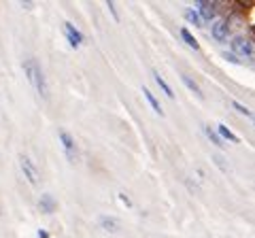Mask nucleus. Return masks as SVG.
<instances>
[{"label": "nucleus", "instance_id": "nucleus-2", "mask_svg": "<svg viewBox=\"0 0 255 238\" xmlns=\"http://www.w3.org/2000/svg\"><path fill=\"white\" fill-rule=\"evenodd\" d=\"M19 168H21L23 177H26V181H28L30 185H34V187L41 185V172H38L36 164L32 162V157H30V155H26V153H21V155H19Z\"/></svg>", "mask_w": 255, "mask_h": 238}, {"label": "nucleus", "instance_id": "nucleus-15", "mask_svg": "<svg viewBox=\"0 0 255 238\" xmlns=\"http://www.w3.org/2000/svg\"><path fill=\"white\" fill-rule=\"evenodd\" d=\"M204 132H206V136H209V140L213 142V145H217L219 149H223V147H226V142H223V140L219 138V134L215 132V130L211 128V125H204Z\"/></svg>", "mask_w": 255, "mask_h": 238}, {"label": "nucleus", "instance_id": "nucleus-9", "mask_svg": "<svg viewBox=\"0 0 255 238\" xmlns=\"http://www.w3.org/2000/svg\"><path fill=\"white\" fill-rule=\"evenodd\" d=\"M38 209H41V213H45V215H51V213L58 211V202H55V198L51 194H43L38 198Z\"/></svg>", "mask_w": 255, "mask_h": 238}, {"label": "nucleus", "instance_id": "nucleus-6", "mask_svg": "<svg viewBox=\"0 0 255 238\" xmlns=\"http://www.w3.org/2000/svg\"><path fill=\"white\" fill-rule=\"evenodd\" d=\"M196 11L202 17V23L204 21H213L215 15H217V4L209 2V0H200V2H196Z\"/></svg>", "mask_w": 255, "mask_h": 238}, {"label": "nucleus", "instance_id": "nucleus-21", "mask_svg": "<svg viewBox=\"0 0 255 238\" xmlns=\"http://www.w3.org/2000/svg\"><path fill=\"white\" fill-rule=\"evenodd\" d=\"M119 200H122V202L128 206V209H130V206H132V200H130V198H128L126 194H119Z\"/></svg>", "mask_w": 255, "mask_h": 238}, {"label": "nucleus", "instance_id": "nucleus-22", "mask_svg": "<svg viewBox=\"0 0 255 238\" xmlns=\"http://www.w3.org/2000/svg\"><path fill=\"white\" fill-rule=\"evenodd\" d=\"M36 236H38V238H51V234L47 232V230H43V228H41V230H38V232H36Z\"/></svg>", "mask_w": 255, "mask_h": 238}, {"label": "nucleus", "instance_id": "nucleus-13", "mask_svg": "<svg viewBox=\"0 0 255 238\" xmlns=\"http://www.w3.org/2000/svg\"><path fill=\"white\" fill-rule=\"evenodd\" d=\"M179 34H181V38H183V41H185V43H187V45H189V47H191V49H194V51H198V49H200V45H198L196 36L191 34L187 28H181V30H179Z\"/></svg>", "mask_w": 255, "mask_h": 238}, {"label": "nucleus", "instance_id": "nucleus-17", "mask_svg": "<svg viewBox=\"0 0 255 238\" xmlns=\"http://www.w3.org/2000/svg\"><path fill=\"white\" fill-rule=\"evenodd\" d=\"M230 105H232V107H234V109L238 111V113H243L245 117H249V119L253 117V113H251V111H249V109H247V107H243V105H241V102H236V100H232V102H230Z\"/></svg>", "mask_w": 255, "mask_h": 238}, {"label": "nucleus", "instance_id": "nucleus-10", "mask_svg": "<svg viewBox=\"0 0 255 238\" xmlns=\"http://www.w3.org/2000/svg\"><path fill=\"white\" fill-rule=\"evenodd\" d=\"M181 79H183V83L187 85V90H189V92H194L198 98H200V100H204V92L200 90V85H198V83L194 81V79H191L189 75H185V73H181Z\"/></svg>", "mask_w": 255, "mask_h": 238}, {"label": "nucleus", "instance_id": "nucleus-5", "mask_svg": "<svg viewBox=\"0 0 255 238\" xmlns=\"http://www.w3.org/2000/svg\"><path fill=\"white\" fill-rule=\"evenodd\" d=\"M232 51L238 53V55H247V58H253V51H255V47H253V41L249 36H243V34H238L232 38Z\"/></svg>", "mask_w": 255, "mask_h": 238}, {"label": "nucleus", "instance_id": "nucleus-3", "mask_svg": "<svg viewBox=\"0 0 255 238\" xmlns=\"http://www.w3.org/2000/svg\"><path fill=\"white\" fill-rule=\"evenodd\" d=\"M58 136H60V142L64 147V153H66V157L70 162H77V140H75V136L68 130H64V128L58 130Z\"/></svg>", "mask_w": 255, "mask_h": 238}, {"label": "nucleus", "instance_id": "nucleus-7", "mask_svg": "<svg viewBox=\"0 0 255 238\" xmlns=\"http://www.w3.org/2000/svg\"><path fill=\"white\" fill-rule=\"evenodd\" d=\"M98 224L105 232H111V234H117L119 230H122V221H119L117 217H111V215H100Z\"/></svg>", "mask_w": 255, "mask_h": 238}, {"label": "nucleus", "instance_id": "nucleus-16", "mask_svg": "<svg viewBox=\"0 0 255 238\" xmlns=\"http://www.w3.org/2000/svg\"><path fill=\"white\" fill-rule=\"evenodd\" d=\"M185 19H187V23H191V26H196V28L202 26V17L198 15L196 9H187V11H185Z\"/></svg>", "mask_w": 255, "mask_h": 238}, {"label": "nucleus", "instance_id": "nucleus-11", "mask_svg": "<svg viewBox=\"0 0 255 238\" xmlns=\"http://www.w3.org/2000/svg\"><path fill=\"white\" fill-rule=\"evenodd\" d=\"M153 79H155V83L159 85V90H162V92H164V94H166V96H168L170 100H174V92H172V87L168 85V81H166V79H164L162 75H159L157 70H153Z\"/></svg>", "mask_w": 255, "mask_h": 238}, {"label": "nucleus", "instance_id": "nucleus-12", "mask_svg": "<svg viewBox=\"0 0 255 238\" xmlns=\"http://www.w3.org/2000/svg\"><path fill=\"white\" fill-rule=\"evenodd\" d=\"M142 94H145V98H147V102H149V105H151V109H153V111H155V113H157V115H162V117H164V109H162V107H159V102H157V98L153 96V94H151V90H149V87H142Z\"/></svg>", "mask_w": 255, "mask_h": 238}, {"label": "nucleus", "instance_id": "nucleus-18", "mask_svg": "<svg viewBox=\"0 0 255 238\" xmlns=\"http://www.w3.org/2000/svg\"><path fill=\"white\" fill-rule=\"evenodd\" d=\"M213 162L219 166L221 168V172H230V168H228V164H226V160H223L221 155H213Z\"/></svg>", "mask_w": 255, "mask_h": 238}, {"label": "nucleus", "instance_id": "nucleus-4", "mask_svg": "<svg viewBox=\"0 0 255 238\" xmlns=\"http://www.w3.org/2000/svg\"><path fill=\"white\" fill-rule=\"evenodd\" d=\"M211 36H213L217 43H226L228 36H230V17L215 19V21L211 23Z\"/></svg>", "mask_w": 255, "mask_h": 238}, {"label": "nucleus", "instance_id": "nucleus-1", "mask_svg": "<svg viewBox=\"0 0 255 238\" xmlns=\"http://www.w3.org/2000/svg\"><path fill=\"white\" fill-rule=\"evenodd\" d=\"M23 70H26L28 81L32 83V87L36 90L38 96H41L43 100H49V87H47V79L43 75L41 66H38V62L36 60H26L23 62Z\"/></svg>", "mask_w": 255, "mask_h": 238}, {"label": "nucleus", "instance_id": "nucleus-19", "mask_svg": "<svg viewBox=\"0 0 255 238\" xmlns=\"http://www.w3.org/2000/svg\"><path fill=\"white\" fill-rule=\"evenodd\" d=\"M107 9H109V13H111V15H113V19H115V21H119V13H117L115 2H107Z\"/></svg>", "mask_w": 255, "mask_h": 238}, {"label": "nucleus", "instance_id": "nucleus-14", "mask_svg": "<svg viewBox=\"0 0 255 238\" xmlns=\"http://www.w3.org/2000/svg\"><path fill=\"white\" fill-rule=\"evenodd\" d=\"M217 134H219V138H221V140H223V138H228L230 142H241V138H238L236 134L228 128V125H219V128H217Z\"/></svg>", "mask_w": 255, "mask_h": 238}, {"label": "nucleus", "instance_id": "nucleus-8", "mask_svg": "<svg viewBox=\"0 0 255 238\" xmlns=\"http://www.w3.org/2000/svg\"><path fill=\"white\" fill-rule=\"evenodd\" d=\"M64 30H66V38H68V43L73 45L75 49H77V47H81V45H83V34L79 32V30H77L70 21H64Z\"/></svg>", "mask_w": 255, "mask_h": 238}, {"label": "nucleus", "instance_id": "nucleus-20", "mask_svg": "<svg viewBox=\"0 0 255 238\" xmlns=\"http://www.w3.org/2000/svg\"><path fill=\"white\" fill-rule=\"evenodd\" d=\"M223 58H226L228 62H232V64H241V60H238L234 53H230V51H223Z\"/></svg>", "mask_w": 255, "mask_h": 238}]
</instances>
